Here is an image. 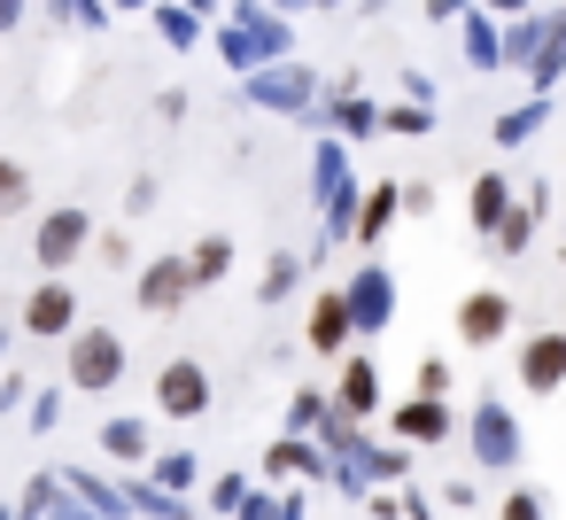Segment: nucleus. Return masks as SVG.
Returning <instances> with one entry per match:
<instances>
[{"label":"nucleus","mask_w":566,"mask_h":520,"mask_svg":"<svg viewBox=\"0 0 566 520\" xmlns=\"http://www.w3.org/2000/svg\"><path fill=\"white\" fill-rule=\"evenodd\" d=\"M287 48H295V32H287V17H272L264 0H241V17L218 32V55L233 63V71H272V63H287Z\"/></svg>","instance_id":"nucleus-1"},{"label":"nucleus","mask_w":566,"mask_h":520,"mask_svg":"<svg viewBox=\"0 0 566 520\" xmlns=\"http://www.w3.org/2000/svg\"><path fill=\"white\" fill-rule=\"evenodd\" d=\"M465 450H473V466H481V474H512V466H520V450H527L520 412H512L504 396H481V404L465 412Z\"/></svg>","instance_id":"nucleus-2"},{"label":"nucleus","mask_w":566,"mask_h":520,"mask_svg":"<svg viewBox=\"0 0 566 520\" xmlns=\"http://www.w3.org/2000/svg\"><path fill=\"white\" fill-rule=\"evenodd\" d=\"M311 187H318V202H326V241H357V210H365V195H357V179H349V148H342V141H318Z\"/></svg>","instance_id":"nucleus-3"},{"label":"nucleus","mask_w":566,"mask_h":520,"mask_svg":"<svg viewBox=\"0 0 566 520\" xmlns=\"http://www.w3.org/2000/svg\"><path fill=\"white\" fill-rule=\"evenodd\" d=\"M63 373H71V388H86V396H109V388L125 381V334H109V326H78V334H71V357H63Z\"/></svg>","instance_id":"nucleus-4"},{"label":"nucleus","mask_w":566,"mask_h":520,"mask_svg":"<svg viewBox=\"0 0 566 520\" xmlns=\"http://www.w3.org/2000/svg\"><path fill=\"white\" fill-rule=\"evenodd\" d=\"M342 303H349V326H357V334H388V319H396V280H388V264H357V272L342 280Z\"/></svg>","instance_id":"nucleus-5"},{"label":"nucleus","mask_w":566,"mask_h":520,"mask_svg":"<svg viewBox=\"0 0 566 520\" xmlns=\"http://www.w3.org/2000/svg\"><path fill=\"white\" fill-rule=\"evenodd\" d=\"M241 94H249L256 110H287V117H303V110H318V71H303V63H272V71H256Z\"/></svg>","instance_id":"nucleus-6"},{"label":"nucleus","mask_w":566,"mask_h":520,"mask_svg":"<svg viewBox=\"0 0 566 520\" xmlns=\"http://www.w3.org/2000/svg\"><path fill=\"white\" fill-rule=\"evenodd\" d=\"M86 241H94V218L63 202V210H48V218H40V233H32V257H40V272H71Z\"/></svg>","instance_id":"nucleus-7"},{"label":"nucleus","mask_w":566,"mask_h":520,"mask_svg":"<svg viewBox=\"0 0 566 520\" xmlns=\"http://www.w3.org/2000/svg\"><path fill=\"white\" fill-rule=\"evenodd\" d=\"M156 412H164V419H202V412H210V373H202V357H164V373H156Z\"/></svg>","instance_id":"nucleus-8"},{"label":"nucleus","mask_w":566,"mask_h":520,"mask_svg":"<svg viewBox=\"0 0 566 520\" xmlns=\"http://www.w3.org/2000/svg\"><path fill=\"white\" fill-rule=\"evenodd\" d=\"M388 435H396L403 450H411V443H419V450H434V443H450V435H458V412H450V396H403V404L388 412Z\"/></svg>","instance_id":"nucleus-9"},{"label":"nucleus","mask_w":566,"mask_h":520,"mask_svg":"<svg viewBox=\"0 0 566 520\" xmlns=\"http://www.w3.org/2000/svg\"><path fill=\"white\" fill-rule=\"evenodd\" d=\"M512 334V295L504 288H473L465 303H458V342L465 350H496Z\"/></svg>","instance_id":"nucleus-10"},{"label":"nucleus","mask_w":566,"mask_h":520,"mask_svg":"<svg viewBox=\"0 0 566 520\" xmlns=\"http://www.w3.org/2000/svg\"><path fill=\"white\" fill-rule=\"evenodd\" d=\"M520 388L527 396H558L566 388V326L558 334H520Z\"/></svg>","instance_id":"nucleus-11"},{"label":"nucleus","mask_w":566,"mask_h":520,"mask_svg":"<svg viewBox=\"0 0 566 520\" xmlns=\"http://www.w3.org/2000/svg\"><path fill=\"white\" fill-rule=\"evenodd\" d=\"M133 295H140V311H156V319H164V311H179V303L195 295L187 257H156V264H140V288H133Z\"/></svg>","instance_id":"nucleus-12"},{"label":"nucleus","mask_w":566,"mask_h":520,"mask_svg":"<svg viewBox=\"0 0 566 520\" xmlns=\"http://www.w3.org/2000/svg\"><path fill=\"white\" fill-rule=\"evenodd\" d=\"M24 334H78V295L63 288V280H48V288H32V303H24Z\"/></svg>","instance_id":"nucleus-13"},{"label":"nucleus","mask_w":566,"mask_h":520,"mask_svg":"<svg viewBox=\"0 0 566 520\" xmlns=\"http://www.w3.org/2000/svg\"><path fill=\"white\" fill-rule=\"evenodd\" d=\"M334 412H342V419H373V412H380V365H373V357H342Z\"/></svg>","instance_id":"nucleus-14"},{"label":"nucleus","mask_w":566,"mask_h":520,"mask_svg":"<svg viewBox=\"0 0 566 520\" xmlns=\"http://www.w3.org/2000/svg\"><path fill=\"white\" fill-rule=\"evenodd\" d=\"M512 210H520L512 179H504V171H481V179H473V195H465V218H473V233H489V241H496V226H504Z\"/></svg>","instance_id":"nucleus-15"},{"label":"nucleus","mask_w":566,"mask_h":520,"mask_svg":"<svg viewBox=\"0 0 566 520\" xmlns=\"http://www.w3.org/2000/svg\"><path fill=\"white\" fill-rule=\"evenodd\" d=\"M349 334H357V326H349V303H342V288H326V295L311 303V326H303V342H311L318 357H342V350H349Z\"/></svg>","instance_id":"nucleus-16"},{"label":"nucleus","mask_w":566,"mask_h":520,"mask_svg":"<svg viewBox=\"0 0 566 520\" xmlns=\"http://www.w3.org/2000/svg\"><path fill=\"white\" fill-rule=\"evenodd\" d=\"M543 48H551V17H543V9H527V17H512V24H504V71H520V79H527V71L543 63Z\"/></svg>","instance_id":"nucleus-17"},{"label":"nucleus","mask_w":566,"mask_h":520,"mask_svg":"<svg viewBox=\"0 0 566 520\" xmlns=\"http://www.w3.org/2000/svg\"><path fill=\"white\" fill-rule=\"evenodd\" d=\"M458 24H465V32H458L465 63H473V71H504V24H496L489 9H465Z\"/></svg>","instance_id":"nucleus-18"},{"label":"nucleus","mask_w":566,"mask_h":520,"mask_svg":"<svg viewBox=\"0 0 566 520\" xmlns=\"http://www.w3.org/2000/svg\"><path fill=\"white\" fill-rule=\"evenodd\" d=\"M396 218H403V187H396V179L365 187V210H357V249H373V241H380Z\"/></svg>","instance_id":"nucleus-19"},{"label":"nucleus","mask_w":566,"mask_h":520,"mask_svg":"<svg viewBox=\"0 0 566 520\" xmlns=\"http://www.w3.org/2000/svg\"><path fill=\"white\" fill-rule=\"evenodd\" d=\"M318 110H326V125H334L342 141H365V133H380V110H373L365 94H349V86H342V94H326Z\"/></svg>","instance_id":"nucleus-20"},{"label":"nucleus","mask_w":566,"mask_h":520,"mask_svg":"<svg viewBox=\"0 0 566 520\" xmlns=\"http://www.w3.org/2000/svg\"><path fill=\"white\" fill-rule=\"evenodd\" d=\"M264 474H272V481H287V474H334V466L318 458V443H303V435H280V443L264 450Z\"/></svg>","instance_id":"nucleus-21"},{"label":"nucleus","mask_w":566,"mask_h":520,"mask_svg":"<svg viewBox=\"0 0 566 520\" xmlns=\"http://www.w3.org/2000/svg\"><path fill=\"white\" fill-rule=\"evenodd\" d=\"M535 218H543V187L520 195V210L496 226V249H504V257H527V249H535Z\"/></svg>","instance_id":"nucleus-22"},{"label":"nucleus","mask_w":566,"mask_h":520,"mask_svg":"<svg viewBox=\"0 0 566 520\" xmlns=\"http://www.w3.org/2000/svg\"><path fill=\"white\" fill-rule=\"evenodd\" d=\"M148 481H156L164 497H187V489L202 481V458H195V450H156V458H148Z\"/></svg>","instance_id":"nucleus-23"},{"label":"nucleus","mask_w":566,"mask_h":520,"mask_svg":"<svg viewBox=\"0 0 566 520\" xmlns=\"http://www.w3.org/2000/svg\"><path fill=\"white\" fill-rule=\"evenodd\" d=\"M187 272H195V288H218V280L233 272V241H226V233H202V241L187 249Z\"/></svg>","instance_id":"nucleus-24"},{"label":"nucleus","mask_w":566,"mask_h":520,"mask_svg":"<svg viewBox=\"0 0 566 520\" xmlns=\"http://www.w3.org/2000/svg\"><path fill=\"white\" fill-rule=\"evenodd\" d=\"M543 125H551V102L535 94V102H520V110H504V117H496V148H520V141H535Z\"/></svg>","instance_id":"nucleus-25"},{"label":"nucleus","mask_w":566,"mask_h":520,"mask_svg":"<svg viewBox=\"0 0 566 520\" xmlns=\"http://www.w3.org/2000/svg\"><path fill=\"white\" fill-rule=\"evenodd\" d=\"M342 466H357V481H365V489H373V481H403V474H411V458H403V450H373V443H357Z\"/></svg>","instance_id":"nucleus-26"},{"label":"nucleus","mask_w":566,"mask_h":520,"mask_svg":"<svg viewBox=\"0 0 566 520\" xmlns=\"http://www.w3.org/2000/svg\"><path fill=\"white\" fill-rule=\"evenodd\" d=\"M326 412H334V396H326V388H295V396H287V435H303V443H311V435L326 427Z\"/></svg>","instance_id":"nucleus-27"},{"label":"nucleus","mask_w":566,"mask_h":520,"mask_svg":"<svg viewBox=\"0 0 566 520\" xmlns=\"http://www.w3.org/2000/svg\"><path fill=\"white\" fill-rule=\"evenodd\" d=\"M295 288H303V257H295V249H280V257L264 264V280H256V295H264V303H287Z\"/></svg>","instance_id":"nucleus-28"},{"label":"nucleus","mask_w":566,"mask_h":520,"mask_svg":"<svg viewBox=\"0 0 566 520\" xmlns=\"http://www.w3.org/2000/svg\"><path fill=\"white\" fill-rule=\"evenodd\" d=\"M102 450L109 458H156L148 450V419H102Z\"/></svg>","instance_id":"nucleus-29"},{"label":"nucleus","mask_w":566,"mask_h":520,"mask_svg":"<svg viewBox=\"0 0 566 520\" xmlns=\"http://www.w3.org/2000/svg\"><path fill=\"white\" fill-rule=\"evenodd\" d=\"M125 505H133V512H148V520H195V505H187V497H164L156 481H133V489H125Z\"/></svg>","instance_id":"nucleus-30"},{"label":"nucleus","mask_w":566,"mask_h":520,"mask_svg":"<svg viewBox=\"0 0 566 520\" xmlns=\"http://www.w3.org/2000/svg\"><path fill=\"white\" fill-rule=\"evenodd\" d=\"M32 210V171L17 156H0V218H24Z\"/></svg>","instance_id":"nucleus-31"},{"label":"nucleus","mask_w":566,"mask_h":520,"mask_svg":"<svg viewBox=\"0 0 566 520\" xmlns=\"http://www.w3.org/2000/svg\"><path fill=\"white\" fill-rule=\"evenodd\" d=\"M156 32H164L171 48H195V40H202V24H195L187 9H171V0H164V9H156Z\"/></svg>","instance_id":"nucleus-32"},{"label":"nucleus","mask_w":566,"mask_h":520,"mask_svg":"<svg viewBox=\"0 0 566 520\" xmlns=\"http://www.w3.org/2000/svg\"><path fill=\"white\" fill-rule=\"evenodd\" d=\"M427 125H434L427 102H396V110H380V133H427Z\"/></svg>","instance_id":"nucleus-33"},{"label":"nucleus","mask_w":566,"mask_h":520,"mask_svg":"<svg viewBox=\"0 0 566 520\" xmlns=\"http://www.w3.org/2000/svg\"><path fill=\"white\" fill-rule=\"evenodd\" d=\"M411 396H450V365L442 357H419V388Z\"/></svg>","instance_id":"nucleus-34"},{"label":"nucleus","mask_w":566,"mask_h":520,"mask_svg":"<svg viewBox=\"0 0 566 520\" xmlns=\"http://www.w3.org/2000/svg\"><path fill=\"white\" fill-rule=\"evenodd\" d=\"M210 505H218V512H241V505H249V481H241V474L210 481Z\"/></svg>","instance_id":"nucleus-35"},{"label":"nucleus","mask_w":566,"mask_h":520,"mask_svg":"<svg viewBox=\"0 0 566 520\" xmlns=\"http://www.w3.org/2000/svg\"><path fill=\"white\" fill-rule=\"evenodd\" d=\"M496 520H543V497H535V489H512V497L496 505Z\"/></svg>","instance_id":"nucleus-36"},{"label":"nucleus","mask_w":566,"mask_h":520,"mask_svg":"<svg viewBox=\"0 0 566 520\" xmlns=\"http://www.w3.org/2000/svg\"><path fill=\"white\" fill-rule=\"evenodd\" d=\"M125 210L148 218V210H156V179H133V187H125Z\"/></svg>","instance_id":"nucleus-37"},{"label":"nucleus","mask_w":566,"mask_h":520,"mask_svg":"<svg viewBox=\"0 0 566 520\" xmlns=\"http://www.w3.org/2000/svg\"><path fill=\"white\" fill-rule=\"evenodd\" d=\"M473 9H489L496 24H512V17H527V9H535V0H473Z\"/></svg>","instance_id":"nucleus-38"},{"label":"nucleus","mask_w":566,"mask_h":520,"mask_svg":"<svg viewBox=\"0 0 566 520\" xmlns=\"http://www.w3.org/2000/svg\"><path fill=\"white\" fill-rule=\"evenodd\" d=\"M63 419V396H32V427H55Z\"/></svg>","instance_id":"nucleus-39"},{"label":"nucleus","mask_w":566,"mask_h":520,"mask_svg":"<svg viewBox=\"0 0 566 520\" xmlns=\"http://www.w3.org/2000/svg\"><path fill=\"white\" fill-rule=\"evenodd\" d=\"M465 9H473V0H427V17H434V24H450V17H465Z\"/></svg>","instance_id":"nucleus-40"},{"label":"nucleus","mask_w":566,"mask_h":520,"mask_svg":"<svg viewBox=\"0 0 566 520\" xmlns=\"http://www.w3.org/2000/svg\"><path fill=\"white\" fill-rule=\"evenodd\" d=\"M24 24V0H0V32H17Z\"/></svg>","instance_id":"nucleus-41"},{"label":"nucleus","mask_w":566,"mask_h":520,"mask_svg":"<svg viewBox=\"0 0 566 520\" xmlns=\"http://www.w3.org/2000/svg\"><path fill=\"white\" fill-rule=\"evenodd\" d=\"M272 17H295V9H318V0H264Z\"/></svg>","instance_id":"nucleus-42"},{"label":"nucleus","mask_w":566,"mask_h":520,"mask_svg":"<svg viewBox=\"0 0 566 520\" xmlns=\"http://www.w3.org/2000/svg\"><path fill=\"white\" fill-rule=\"evenodd\" d=\"M280 520H303V497H295V489L280 497Z\"/></svg>","instance_id":"nucleus-43"},{"label":"nucleus","mask_w":566,"mask_h":520,"mask_svg":"<svg viewBox=\"0 0 566 520\" xmlns=\"http://www.w3.org/2000/svg\"><path fill=\"white\" fill-rule=\"evenodd\" d=\"M551 32H558V40H566V0H558V9H551Z\"/></svg>","instance_id":"nucleus-44"},{"label":"nucleus","mask_w":566,"mask_h":520,"mask_svg":"<svg viewBox=\"0 0 566 520\" xmlns=\"http://www.w3.org/2000/svg\"><path fill=\"white\" fill-rule=\"evenodd\" d=\"M0 520H32V512H24V505H17V512H0Z\"/></svg>","instance_id":"nucleus-45"},{"label":"nucleus","mask_w":566,"mask_h":520,"mask_svg":"<svg viewBox=\"0 0 566 520\" xmlns=\"http://www.w3.org/2000/svg\"><path fill=\"white\" fill-rule=\"evenodd\" d=\"M0 350H9V326H0Z\"/></svg>","instance_id":"nucleus-46"},{"label":"nucleus","mask_w":566,"mask_h":520,"mask_svg":"<svg viewBox=\"0 0 566 520\" xmlns=\"http://www.w3.org/2000/svg\"><path fill=\"white\" fill-rule=\"evenodd\" d=\"M318 9H334V0H318Z\"/></svg>","instance_id":"nucleus-47"},{"label":"nucleus","mask_w":566,"mask_h":520,"mask_svg":"<svg viewBox=\"0 0 566 520\" xmlns=\"http://www.w3.org/2000/svg\"><path fill=\"white\" fill-rule=\"evenodd\" d=\"M125 9H140V0H125Z\"/></svg>","instance_id":"nucleus-48"},{"label":"nucleus","mask_w":566,"mask_h":520,"mask_svg":"<svg viewBox=\"0 0 566 520\" xmlns=\"http://www.w3.org/2000/svg\"><path fill=\"white\" fill-rule=\"evenodd\" d=\"M419 520H427V512H419Z\"/></svg>","instance_id":"nucleus-49"}]
</instances>
